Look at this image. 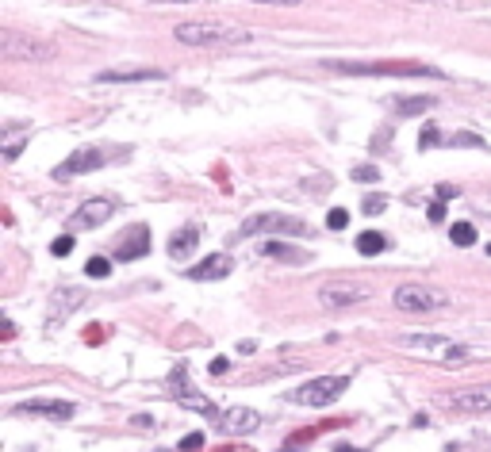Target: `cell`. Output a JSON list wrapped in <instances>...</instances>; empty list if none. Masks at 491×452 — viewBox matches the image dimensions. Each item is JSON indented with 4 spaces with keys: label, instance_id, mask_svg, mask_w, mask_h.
<instances>
[{
    "label": "cell",
    "instance_id": "obj_4",
    "mask_svg": "<svg viewBox=\"0 0 491 452\" xmlns=\"http://www.w3.org/2000/svg\"><path fill=\"white\" fill-rule=\"evenodd\" d=\"M373 299V288H368L365 280H330L319 288V303L323 311H350V307L365 303Z\"/></svg>",
    "mask_w": 491,
    "mask_h": 452
},
{
    "label": "cell",
    "instance_id": "obj_19",
    "mask_svg": "<svg viewBox=\"0 0 491 452\" xmlns=\"http://www.w3.org/2000/svg\"><path fill=\"white\" fill-rule=\"evenodd\" d=\"M196 238H200V230L196 226H181V230H173V238H169V257H188L192 249H196Z\"/></svg>",
    "mask_w": 491,
    "mask_h": 452
},
{
    "label": "cell",
    "instance_id": "obj_28",
    "mask_svg": "<svg viewBox=\"0 0 491 452\" xmlns=\"http://www.w3.org/2000/svg\"><path fill=\"white\" fill-rule=\"evenodd\" d=\"M441 142V131H434V127H422L418 131V150H430V146H438Z\"/></svg>",
    "mask_w": 491,
    "mask_h": 452
},
{
    "label": "cell",
    "instance_id": "obj_12",
    "mask_svg": "<svg viewBox=\"0 0 491 452\" xmlns=\"http://www.w3.org/2000/svg\"><path fill=\"white\" fill-rule=\"evenodd\" d=\"M0 50H4V58H12V62H19V58H24V62H46L54 54L51 46H42V42H35V39L31 42L19 39L16 31H8L4 39H0Z\"/></svg>",
    "mask_w": 491,
    "mask_h": 452
},
{
    "label": "cell",
    "instance_id": "obj_30",
    "mask_svg": "<svg viewBox=\"0 0 491 452\" xmlns=\"http://www.w3.org/2000/svg\"><path fill=\"white\" fill-rule=\"evenodd\" d=\"M384 207H388V199H384V196H365V199H361V211H365V215H380Z\"/></svg>",
    "mask_w": 491,
    "mask_h": 452
},
{
    "label": "cell",
    "instance_id": "obj_25",
    "mask_svg": "<svg viewBox=\"0 0 491 452\" xmlns=\"http://www.w3.org/2000/svg\"><path fill=\"white\" fill-rule=\"evenodd\" d=\"M353 181L357 184H376L380 181V169H376V165H357V169H353Z\"/></svg>",
    "mask_w": 491,
    "mask_h": 452
},
{
    "label": "cell",
    "instance_id": "obj_29",
    "mask_svg": "<svg viewBox=\"0 0 491 452\" xmlns=\"http://www.w3.org/2000/svg\"><path fill=\"white\" fill-rule=\"evenodd\" d=\"M69 249H73V234H62V238L51 242V253L54 257H69Z\"/></svg>",
    "mask_w": 491,
    "mask_h": 452
},
{
    "label": "cell",
    "instance_id": "obj_20",
    "mask_svg": "<svg viewBox=\"0 0 491 452\" xmlns=\"http://www.w3.org/2000/svg\"><path fill=\"white\" fill-rule=\"evenodd\" d=\"M384 246H388V238H384L380 230H365V234H357V253H365V257L384 253Z\"/></svg>",
    "mask_w": 491,
    "mask_h": 452
},
{
    "label": "cell",
    "instance_id": "obj_8",
    "mask_svg": "<svg viewBox=\"0 0 491 452\" xmlns=\"http://www.w3.org/2000/svg\"><path fill=\"white\" fill-rule=\"evenodd\" d=\"M169 391L177 395V399H181V406H188V410H196V414H204V418H215V406L208 403V399H204L200 391H196V387H192V379H188V368H173L169 372Z\"/></svg>",
    "mask_w": 491,
    "mask_h": 452
},
{
    "label": "cell",
    "instance_id": "obj_9",
    "mask_svg": "<svg viewBox=\"0 0 491 452\" xmlns=\"http://www.w3.org/2000/svg\"><path fill=\"white\" fill-rule=\"evenodd\" d=\"M111 215H116V199H108V196H92V199H84V204L73 211L69 226H73V230H92V226L108 222Z\"/></svg>",
    "mask_w": 491,
    "mask_h": 452
},
{
    "label": "cell",
    "instance_id": "obj_3",
    "mask_svg": "<svg viewBox=\"0 0 491 452\" xmlns=\"http://www.w3.org/2000/svg\"><path fill=\"white\" fill-rule=\"evenodd\" d=\"M400 349L434 356V361H449V364L468 361V349L461 345V341H449V337H438V334H403L400 337Z\"/></svg>",
    "mask_w": 491,
    "mask_h": 452
},
{
    "label": "cell",
    "instance_id": "obj_1",
    "mask_svg": "<svg viewBox=\"0 0 491 452\" xmlns=\"http://www.w3.org/2000/svg\"><path fill=\"white\" fill-rule=\"evenodd\" d=\"M173 35L184 42V46H215V50H226V46H246L253 39L246 27H234V24H211V19H188V24H177Z\"/></svg>",
    "mask_w": 491,
    "mask_h": 452
},
{
    "label": "cell",
    "instance_id": "obj_5",
    "mask_svg": "<svg viewBox=\"0 0 491 452\" xmlns=\"http://www.w3.org/2000/svg\"><path fill=\"white\" fill-rule=\"evenodd\" d=\"M350 387V376H315V379H307L303 387H296L292 391V403H300V406H330V403H338V395Z\"/></svg>",
    "mask_w": 491,
    "mask_h": 452
},
{
    "label": "cell",
    "instance_id": "obj_15",
    "mask_svg": "<svg viewBox=\"0 0 491 452\" xmlns=\"http://www.w3.org/2000/svg\"><path fill=\"white\" fill-rule=\"evenodd\" d=\"M231 269H234V261H231L226 253H208L200 264H192V269H188V280H200V284H208V280H223Z\"/></svg>",
    "mask_w": 491,
    "mask_h": 452
},
{
    "label": "cell",
    "instance_id": "obj_27",
    "mask_svg": "<svg viewBox=\"0 0 491 452\" xmlns=\"http://www.w3.org/2000/svg\"><path fill=\"white\" fill-rule=\"evenodd\" d=\"M453 146H472V150H483V138L480 134H468V131H461V134H453Z\"/></svg>",
    "mask_w": 491,
    "mask_h": 452
},
{
    "label": "cell",
    "instance_id": "obj_31",
    "mask_svg": "<svg viewBox=\"0 0 491 452\" xmlns=\"http://www.w3.org/2000/svg\"><path fill=\"white\" fill-rule=\"evenodd\" d=\"M426 219L441 222V219H445V204H441V199H438V204H430V207H426Z\"/></svg>",
    "mask_w": 491,
    "mask_h": 452
},
{
    "label": "cell",
    "instance_id": "obj_11",
    "mask_svg": "<svg viewBox=\"0 0 491 452\" xmlns=\"http://www.w3.org/2000/svg\"><path fill=\"white\" fill-rule=\"evenodd\" d=\"M211 422H215L219 433H253V429L261 426V414L250 410V406H226V410H219Z\"/></svg>",
    "mask_w": 491,
    "mask_h": 452
},
{
    "label": "cell",
    "instance_id": "obj_21",
    "mask_svg": "<svg viewBox=\"0 0 491 452\" xmlns=\"http://www.w3.org/2000/svg\"><path fill=\"white\" fill-rule=\"evenodd\" d=\"M449 238H453V246H472V242H476V226H472V222H453Z\"/></svg>",
    "mask_w": 491,
    "mask_h": 452
},
{
    "label": "cell",
    "instance_id": "obj_36",
    "mask_svg": "<svg viewBox=\"0 0 491 452\" xmlns=\"http://www.w3.org/2000/svg\"><path fill=\"white\" fill-rule=\"evenodd\" d=\"M258 4H284L288 8V4H300V0H258Z\"/></svg>",
    "mask_w": 491,
    "mask_h": 452
},
{
    "label": "cell",
    "instance_id": "obj_38",
    "mask_svg": "<svg viewBox=\"0 0 491 452\" xmlns=\"http://www.w3.org/2000/svg\"><path fill=\"white\" fill-rule=\"evenodd\" d=\"M488 253H491V246H488Z\"/></svg>",
    "mask_w": 491,
    "mask_h": 452
},
{
    "label": "cell",
    "instance_id": "obj_18",
    "mask_svg": "<svg viewBox=\"0 0 491 452\" xmlns=\"http://www.w3.org/2000/svg\"><path fill=\"white\" fill-rule=\"evenodd\" d=\"M161 69L146 66V69H104V73H96V81L104 84H116V81H161Z\"/></svg>",
    "mask_w": 491,
    "mask_h": 452
},
{
    "label": "cell",
    "instance_id": "obj_24",
    "mask_svg": "<svg viewBox=\"0 0 491 452\" xmlns=\"http://www.w3.org/2000/svg\"><path fill=\"white\" fill-rule=\"evenodd\" d=\"M84 272H89V276H96V280H104V276L111 272V261H108V257H89Z\"/></svg>",
    "mask_w": 491,
    "mask_h": 452
},
{
    "label": "cell",
    "instance_id": "obj_22",
    "mask_svg": "<svg viewBox=\"0 0 491 452\" xmlns=\"http://www.w3.org/2000/svg\"><path fill=\"white\" fill-rule=\"evenodd\" d=\"M434 107V96H411V100H400V116H418V111H430Z\"/></svg>",
    "mask_w": 491,
    "mask_h": 452
},
{
    "label": "cell",
    "instance_id": "obj_2",
    "mask_svg": "<svg viewBox=\"0 0 491 452\" xmlns=\"http://www.w3.org/2000/svg\"><path fill=\"white\" fill-rule=\"evenodd\" d=\"M395 307L407 314H438L449 307V296L441 288H434V284H403V288H395Z\"/></svg>",
    "mask_w": 491,
    "mask_h": 452
},
{
    "label": "cell",
    "instance_id": "obj_23",
    "mask_svg": "<svg viewBox=\"0 0 491 452\" xmlns=\"http://www.w3.org/2000/svg\"><path fill=\"white\" fill-rule=\"evenodd\" d=\"M261 253H265V257H280V261H303V253H292L284 242H265V246H261Z\"/></svg>",
    "mask_w": 491,
    "mask_h": 452
},
{
    "label": "cell",
    "instance_id": "obj_34",
    "mask_svg": "<svg viewBox=\"0 0 491 452\" xmlns=\"http://www.w3.org/2000/svg\"><path fill=\"white\" fill-rule=\"evenodd\" d=\"M200 444H204V437H200V433H192V437H188V441H184V444H181V449H188V452H192V449H200Z\"/></svg>",
    "mask_w": 491,
    "mask_h": 452
},
{
    "label": "cell",
    "instance_id": "obj_10",
    "mask_svg": "<svg viewBox=\"0 0 491 452\" xmlns=\"http://www.w3.org/2000/svg\"><path fill=\"white\" fill-rule=\"evenodd\" d=\"M242 234H307V222L292 215H258L242 226Z\"/></svg>",
    "mask_w": 491,
    "mask_h": 452
},
{
    "label": "cell",
    "instance_id": "obj_6",
    "mask_svg": "<svg viewBox=\"0 0 491 452\" xmlns=\"http://www.w3.org/2000/svg\"><path fill=\"white\" fill-rule=\"evenodd\" d=\"M334 69L357 77H445L438 66H395V62H380V66H357V62H334Z\"/></svg>",
    "mask_w": 491,
    "mask_h": 452
},
{
    "label": "cell",
    "instance_id": "obj_14",
    "mask_svg": "<svg viewBox=\"0 0 491 452\" xmlns=\"http://www.w3.org/2000/svg\"><path fill=\"white\" fill-rule=\"evenodd\" d=\"M146 249H150V230H146L142 222H139V226H131V230L116 242V257H119V261H139V257H146Z\"/></svg>",
    "mask_w": 491,
    "mask_h": 452
},
{
    "label": "cell",
    "instance_id": "obj_35",
    "mask_svg": "<svg viewBox=\"0 0 491 452\" xmlns=\"http://www.w3.org/2000/svg\"><path fill=\"white\" fill-rule=\"evenodd\" d=\"M253 349H258V345H253V341H238V353H242V356H250Z\"/></svg>",
    "mask_w": 491,
    "mask_h": 452
},
{
    "label": "cell",
    "instance_id": "obj_26",
    "mask_svg": "<svg viewBox=\"0 0 491 452\" xmlns=\"http://www.w3.org/2000/svg\"><path fill=\"white\" fill-rule=\"evenodd\" d=\"M326 226H330V230H346V226H350V211H341V207H334V211L326 215Z\"/></svg>",
    "mask_w": 491,
    "mask_h": 452
},
{
    "label": "cell",
    "instance_id": "obj_13",
    "mask_svg": "<svg viewBox=\"0 0 491 452\" xmlns=\"http://www.w3.org/2000/svg\"><path fill=\"white\" fill-rule=\"evenodd\" d=\"M100 165H104V154L89 146V150H77L73 157H66V161L54 169V177H58V181H69V177H81V173H89V169H100Z\"/></svg>",
    "mask_w": 491,
    "mask_h": 452
},
{
    "label": "cell",
    "instance_id": "obj_17",
    "mask_svg": "<svg viewBox=\"0 0 491 452\" xmlns=\"http://www.w3.org/2000/svg\"><path fill=\"white\" fill-rule=\"evenodd\" d=\"M81 303H84V288H62V291H54V299H51V326L58 318L66 322Z\"/></svg>",
    "mask_w": 491,
    "mask_h": 452
},
{
    "label": "cell",
    "instance_id": "obj_33",
    "mask_svg": "<svg viewBox=\"0 0 491 452\" xmlns=\"http://www.w3.org/2000/svg\"><path fill=\"white\" fill-rule=\"evenodd\" d=\"M226 372V356H215V361H211V376H223Z\"/></svg>",
    "mask_w": 491,
    "mask_h": 452
},
{
    "label": "cell",
    "instance_id": "obj_7",
    "mask_svg": "<svg viewBox=\"0 0 491 452\" xmlns=\"http://www.w3.org/2000/svg\"><path fill=\"white\" fill-rule=\"evenodd\" d=\"M441 406H445V410H457V414H488L491 410V383L445 391L441 395Z\"/></svg>",
    "mask_w": 491,
    "mask_h": 452
},
{
    "label": "cell",
    "instance_id": "obj_16",
    "mask_svg": "<svg viewBox=\"0 0 491 452\" xmlns=\"http://www.w3.org/2000/svg\"><path fill=\"white\" fill-rule=\"evenodd\" d=\"M73 410L77 406L66 403V399H31V403L19 406V414H42V418H54V422L73 418Z\"/></svg>",
    "mask_w": 491,
    "mask_h": 452
},
{
    "label": "cell",
    "instance_id": "obj_32",
    "mask_svg": "<svg viewBox=\"0 0 491 452\" xmlns=\"http://www.w3.org/2000/svg\"><path fill=\"white\" fill-rule=\"evenodd\" d=\"M457 196V188H453V184H438V199L441 204H445V199H453Z\"/></svg>",
    "mask_w": 491,
    "mask_h": 452
},
{
    "label": "cell",
    "instance_id": "obj_37",
    "mask_svg": "<svg viewBox=\"0 0 491 452\" xmlns=\"http://www.w3.org/2000/svg\"><path fill=\"white\" fill-rule=\"evenodd\" d=\"M334 452H361V449H350V444H338Z\"/></svg>",
    "mask_w": 491,
    "mask_h": 452
}]
</instances>
